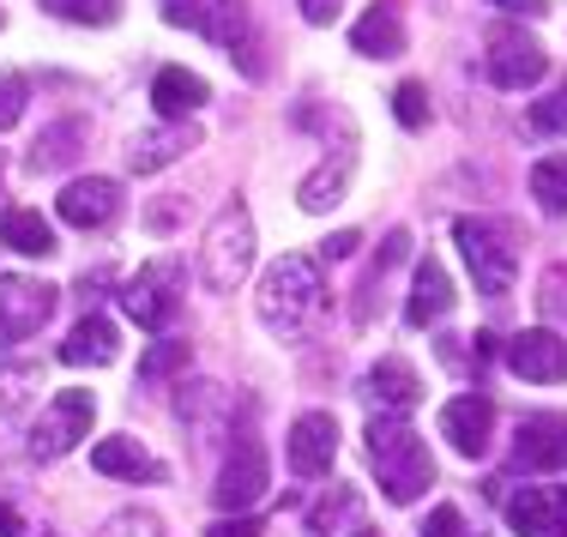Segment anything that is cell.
I'll return each mask as SVG.
<instances>
[{
    "mask_svg": "<svg viewBox=\"0 0 567 537\" xmlns=\"http://www.w3.org/2000/svg\"><path fill=\"white\" fill-rule=\"evenodd\" d=\"M369 459H374V472H381V489H386V502H399V507H411L416 495L435 483V459H429V441L416 435L404 417H374L369 423Z\"/></svg>",
    "mask_w": 567,
    "mask_h": 537,
    "instance_id": "cell-1",
    "label": "cell"
},
{
    "mask_svg": "<svg viewBox=\"0 0 567 537\" xmlns=\"http://www.w3.org/2000/svg\"><path fill=\"white\" fill-rule=\"evenodd\" d=\"M320 308H327V285H320V266L308 254H284L272 272L260 278V320L278 339H296Z\"/></svg>",
    "mask_w": 567,
    "mask_h": 537,
    "instance_id": "cell-2",
    "label": "cell"
},
{
    "mask_svg": "<svg viewBox=\"0 0 567 537\" xmlns=\"http://www.w3.org/2000/svg\"><path fill=\"white\" fill-rule=\"evenodd\" d=\"M248 266H254V218L236 199V206H224L218 218H212L206 241H199V278H206L212 297H229V290L248 278Z\"/></svg>",
    "mask_w": 567,
    "mask_h": 537,
    "instance_id": "cell-3",
    "label": "cell"
},
{
    "mask_svg": "<svg viewBox=\"0 0 567 537\" xmlns=\"http://www.w3.org/2000/svg\"><path fill=\"white\" fill-rule=\"evenodd\" d=\"M453 236H458V248H465V266H471V278H477V290L502 302L513 290V272H519L513 230H507V224H495V218H458Z\"/></svg>",
    "mask_w": 567,
    "mask_h": 537,
    "instance_id": "cell-4",
    "label": "cell"
},
{
    "mask_svg": "<svg viewBox=\"0 0 567 537\" xmlns=\"http://www.w3.org/2000/svg\"><path fill=\"white\" fill-rule=\"evenodd\" d=\"M164 19L175 31H199L206 43L236 49L248 73H260V61L248 55V0H164Z\"/></svg>",
    "mask_w": 567,
    "mask_h": 537,
    "instance_id": "cell-5",
    "label": "cell"
},
{
    "mask_svg": "<svg viewBox=\"0 0 567 537\" xmlns=\"http://www.w3.org/2000/svg\"><path fill=\"white\" fill-rule=\"evenodd\" d=\"M121 308L140 320L145 332H164L175 314H182V260H152L140 266L127 290H121Z\"/></svg>",
    "mask_w": 567,
    "mask_h": 537,
    "instance_id": "cell-6",
    "label": "cell"
},
{
    "mask_svg": "<svg viewBox=\"0 0 567 537\" xmlns=\"http://www.w3.org/2000/svg\"><path fill=\"white\" fill-rule=\"evenodd\" d=\"M91 417H97V399L79 393V386H66V393H55L43 405V417H37L31 453H37V459H61V453H73L79 441L91 435Z\"/></svg>",
    "mask_w": 567,
    "mask_h": 537,
    "instance_id": "cell-7",
    "label": "cell"
},
{
    "mask_svg": "<svg viewBox=\"0 0 567 537\" xmlns=\"http://www.w3.org/2000/svg\"><path fill=\"white\" fill-rule=\"evenodd\" d=\"M483 73H489L502 91H525V85H537V79L549 73V55H544V43H537V37H525V31H513V24H502V31H489Z\"/></svg>",
    "mask_w": 567,
    "mask_h": 537,
    "instance_id": "cell-8",
    "label": "cell"
},
{
    "mask_svg": "<svg viewBox=\"0 0 567 537\" xmlns=\"http://www.w3.org/2000/svg\"><path fill=\"white\" fill-rule=\"evenodd\" d=\"M49 314H55V290L43 278L24 272L0 278V339H31V332L49 327Z\"/></svg>",
    "mask_w": 567,
    "mask_h": 537,
    "instance_id": "cell-9",
    "label": "cell"
},
{
    "mask_svg": "<svg viewBox=\"0 0 567 537\" xmlns=\"http://www.w3.org/2000/svg\"><path fill=\"white\" fill-rule=\"evenodd\" d=\"M513 465L519 472H567V417L561 411H537L513 435Z\"/></svg>",
    "mask_w": 567,
    "mask_h": 537,
    "instance_id": "cell-10",
    "label": "cell"
},
{
    "mask_svg": "<svg viewBox=\"0 0 567 537\" xmlns=\"http://www.w3.org/2000/svg\"><path fill=\"white\" fill-rule=\"evenodd\" d=\"M339 459V417L332 411H302L290 423V472L296 477H327Z\"/></svg>",
    "mask_w": 567,
    "mask_h": 537,
    "instance_id": "cell-11",
    "label": "cell"
},
{
    "mask_svg": "<svg viewBox=\"0 0 567 537\" xmlns=\"http://www.w3.org/2000/svg\"><path fill=\"white\" fill-rule=\"evenodd\" d=\"M55 211H61V224H73V230H103V224L121 218V182H110V176L66 182L61 199H55Z\"/></svg>",
    "mask_w": 567,
    "mask_h": 537,
    "instance_id": "cell-12",
    "label": "cell"
},
{
    "mask_svg": "<svg viewBox=\"0 0 567 537\" xmlns=\"http://www.w3.org/2000/svg\"><path fill=\"white\" fill-rule=\"evenodd\" d=\"M507 369L519 381H537V386H561L567 381V344L556 339L549 327H532L507 344Z\"/></svg>",
    "mask_w": 567,
    "mask_h": 537,
    "instance_id": "cell-13",
    "label": "cell"
},
{
    "mask_svg": "<svg viewBox=\"0 0 567 537\" xmlns=\"http://www.w3.org/2000/svg\"><path fill=\"white\" fill-rule=\"evenodd\" d=\"M441 435H447L465 459H483V453H489V435H495V405L483 393L453 399V405L441 411Z\"/></svg>",
    "mask_w": 567,
    "mask_h": 537,
    "instance_id": "cell-14",
    "label": "cell"
},
{
    "mask_svg": "<svg viewBox=\"0 0 567 537\" xmlns=\"http://www.w3.org/2000/svg\"><path fill=\"white\" fill-rule=\"evenodd\" d=\"M350 49H357V55H374V61L404 55V7L399 0H374V7L350 24Z\"/></svg>",
    "mask_w": 567,
    "mask_h": 537,
    "instance_id": "cell-15",
    "label": "cell"
},
{
    "mask_svg": "<svg viewBox=\"0 0 567 537\" xmlns=\"http://www.w3.org/2000/svg\"><path fill=\"white\" fill-rule=\"evenodd\" d=\"M218 495L224 507H248V502H260L266 495V447L260 441H236V453L224 459V472H218Z\"/></svg>",
    "mask_w": 567,
    "mask_h": 537,
    "instance_id": "cell-16",
    "label": "cell"
},
{
    "mask_svg": "<svg viewBox=\"0 0 567 537\" xmlns=\"http://www.w3.org/2000/svg\"><path fill=\"white\" fill-rule=\"evenodd\" d=\"M507 526L519 537H561L567 531V489H519L507 502Z\"/></svg>",
    "mask_w": 567,
    "mask_h": 537,
    "instance_id": "cell-17",
    "label": "cell"
},
{
    "mask_svg": "<svg viewBox=\"0 0 567 537\" xmlns=\"http://www.w3.org/2000/svg\"><path fill=\"white\" fill-rule=\"evenodd\" d=\"M447 314H453V278H447V266L429 254V260H416L404 320H411V327H435V320H447Z\"/></svg>",
    "mask_w": 567,
    "mask_h": 537,
    "instance_id": "cell-18",
    "label": "cell"
},
{
    "mask_svg": "<svg viewBox=\"0 0 567 537\" xmlns=\"http://www.w3.org/2000/svg\"><path fill=\"white\" fill-rule=\"evenodd\" d=\"M91 465H97L103 477H121V483H164V459H152V453L140 447L133 435H110L91 447Z\"/></svg>",
    "mask_w": 567,
    "mask_h": 537,
    "instance_id": "cell-19",
    "label": "cell"
},
{
    "mask_svg": "<svg viewBox=\"0 0 567 537\" xmlns=\"http://www.w3.org/2000/svg\"><path fill=\"white\" fill-rule=\"evenodd\" d=\"M369 399L386 411V417H404V411L423 399V381H416V369L404 357H381L369 369Z\"/></svg>",
    "mask_w": 567,
    "mask_h": 537,
    "instance_id": "cell-20",
    "label": "cell"
},
{
    "mask_svg": "<svg viewBox=\"0 0 567 537\" xmlns=\"http://www.w3.org/2000/svg\"><path fill=\"white\" fill-rule=\"evenodd\" d=\"M194 145H199V127H187V121H169V127H152V133H140V140H133L127 164L140 169V176H157V169L175 164L182 152H194Z\"/></svg>",
    "mask_w": 567,
    "mask_h": 537,
    "instance_id": "cell-21",
    "label": "cell"
},
{
    "mask_svg": "<svg viewBox=\"0 0 567 537\" xmlns=\"http://www.w3.org/2000/svg\"><path fill=\"white\" fill-rule=\"evenodd\" d=\"M206 97H212V85L199 73H187V66H164V73L152 79V103H157L164 121H187Z\"/></svg>",
    "mask_w": 567,
    "mask_h": 537,
    "instance_id": "cell-22",
    "label": "cell"
},
{
    "mask_svg": "<svg viewBox=\"0 0 567 537\" xmlns=\"http://www.w3.org/2000/svg\"><path fill=\"white\" fill-rule=\"evenodd\" d=\"M61 362L66 369H91V362H115V327L103 314H85L73 332H66V344H61Z\"/></svg>",
    "mask_w": 567,
    "mask_h": 537,
    "instance_id": "cell-23",
    "label": "cell"
},
{
    "mask_svg": "<svg viewBox=\"0 0 567 537\" xmlns=\"http://www.w3.org/2000/svg\"><path fill=\"white\" fill-rule=\"evenodd\" d=\"M0 241H7L12 254L49 260V254H55V224H49L43 211H31V206H12L7 218H0Z\"/></svg>",
    "mask_w": 567,
    "mask_h": 537,
    "instance_id": "cell-24",
    "label": "cell"
},
{
    "mask_svg": "<svg viewBox=\"0 0 567 537\" xmlns=\"http://www.w3.org/2000/svg\"><path fill=\"white\" fill-rule=\"evenodd\" d=\"M350 164H357L350 152H339V164H320L315 176L302 182V194H296V199H302V211H327V206H339V199H344V182H350Z\"/></svg>",
    "mask_w": 567,
    "mask_h": 537,
    "instance_id": "cell-25",
    "label": "cell"
},
{
    "mask_svg": "<svg viewBox=\"0 0 567 537\" xmlns=\"http://www.w3.org/2000/svg\"><path fill=\"white\" fill-rule=\"evenodd\" d=\"M532 199L549 218H567V157H537L532 164Z\"/></svg>",
    "mask_w": 567,
    "mask_h": 537,
    "instance_id": "cell-26",
    "label": "cell"
},
{
    "mask_svg": "<svg viewBox=\"0 0 567 537\" xmlns=\"http://www.w3.org/2000/svg\"><path fill=\"white\" fill-rule=\"evenodd\" d=\"M175 411H182L199 435H218V423H229V393H224V386H194V393H182V405H175Z\"/></svg>",
    "mask_w": 567,
    "mask_h": 537,
    "instance_id": "cell-27",
    "label": "cell"
},
{
    "mask_svg": "<svg viewBox=\"0 0 567 537\" xmlns=\"http://www.w3.org/2000/svg\"><path fill=\"white\" fill-rule=\"evenodd\" d=\"M357 514H362V495L339 483V489H332L327 502H315V507H308V531H315V537H332L339 526H350Z\"/></svg>",
    "mask_w": 567,
    "mask_h": 537,
    "instance_id": "cell-28",
    "label": "cell"
},
{
    "mask_svg": "<svg viewBox=\"0 0 567 537\" xmlns=\"http://www.w3.org/2000/svg\"><path fill=\"white\" fill-rule=\"evenodd\" d=\"M79 140H85V121H61V127H49L43 140L31 145V169H61Z\"/></svg>",
    "mask_w": 567,
    "mask_h": 537,
    "instance_id": "cell-29",
    "label": "cell"
},
{
    "mask_svg": "<svg viewBox=\"0 0 567 537\" xmlns=\"http://www.w3.org/2000/svg\"><path fill=\"white\" fill-rule=\"evenodd\" d=\"M43 7L66 24H115L121 19V0H43Z\"/></svg>",
    "mask_w": 567,
    "mask_h": 537,
    "instance_id": "cell-30",
    "label": "cell"
},
{
    "mask_svg": "<svg viewBox=\"0 0 567 537\" xmlns=\"http://www.w3.org/2000/svg\"><path fill=\"white\" fill-rule=\"evenodd\" d=\"M393 115H399V127H429V85L423 79H404V85L393 91Z\"/></svg>",
    "mask_w": 567,
    "mask_h": 537,
    "instance_id": "cell-31",
    "label": "cell"
},
{
    "mask_svg": "<svg viewBox=\"0 0 567 537\" xmlns=\"http://www.w3.org/2000/svg\"><path fill=\"white\" fill-rule=\"evenodd\" d=\"M182 362H187V344H182V339H164V344H152V351L140 357V381H145V386H157L164 374L182 369Z\"/></svg>",
    "mask_w": 567,
    "mask_h": 537,
    "instance_id": "cell-32",
    "label": "cell"
},
{
    "mask_svg": "<svg viewBox=\"0 0 567 537\" xmlns=\"http://www.w3.org/2000/svg\"><path fill=\"white\" fill-rule=\"evenodd\" d=\"M525 121H532V133H567V79L549 91L544 103H532V110H525Z\"/></svg>",
    "mask_w": 567,
    "mask_h": 537,
    "instance_id": "cell-33",
    "label": "cell"
},
{
    "mask_svg": "<svg viewBox=\"0 0 567 537\" xmlns=\"http://www.w3.org/2000/svg\"><path fill=\"white\" fill-rule=\"evenodd\" d=\"M97 537H164V526H157V514H140V507H127V514L103 519Z\"/></svg>",
    "mask_w": 567,
    "mask_h": 537,
    "instance_id": "cell-34",
    "label": "cell"
},
{
    "mask_svg": "<svg viewBox=\"0 0 567 537\" xmlns=\"http://www.w3.org/2000/svg\"><path fill=\"white\" fill-rule=\"evenodd\" d=\"M24 103H31V85H24L19 73H0V133H7V127H19Z\"/></svg>",
    "mask_w": 567,
    "mask_h": 537,
    "instance_id": "cell-35",
    "label": "cell"
},
{
    "mask_svg": "<svg viewBox=\"0 0 567 537\" xmlns=\"http://www.w3.org/2000/svg\"><path fill=\"white\" fill-rule=\"evenodd\" d=\"M423 537H465L458 507H435V514H429V526H423Z\"/></svg>",
    "mask_w": 567,
    "mask_h": 537,
    "instance_id": "cell-36",
    "label": "cell"
},
{
    "mask_svg": "<svg viewBox=\"0 0 567 537\" xmlns=\"http://www.w3.org/2000/svg\"><path fill=\"white\" fill-rule=\"evenodd\" d=\"M296 7H302V19H308V24H332L344 0H296Z\"/></svg>",
    "mask_w": 567,
    "mask_h": 537,
    "instance_id": "cell-37",
    "label": "cell"
},
{
    "mask_svg": "<svg viewBox=\"0 0 567 537\" xmlns=\"http://www.w3.org/2000/svg\"><path fill=\"white\" fill-rule=\"evenodd\" d=\"M357 230H339V236H327V241H320V260H344V254H357Z\"/></svg>",
    "mask_w": 567,
    "mask_h": 537,
    "instance_id": "cell-38",
    "label": "cell"
},
{
    "mask_svg": "<svg viewBox=\"0 0 567 537\" xmlns=\"http://www.w3.org/2000/svg\"><path fill=\"white\" fill-rule=\"evenodd\" d=\"M206 537H260V519H218L206 526Z\"/></svg>",
    "mask_w": 567,
    "mask_h": 537,
    "instance_id": "cell-39",
    "label": "cell"
},
{
    "mask_svg": "<svg viewBox=\"0 0 567 537\" xmlns=\"http://www.w3.org/2000/svg\"><path fill=\"white\" fill-rule=\"evenodd\" d=\"M495 7H507V12H525V19H544V12H549V0H495Z\"/></svg>",
    "mask_w": 567,
    "mask_h": 537,
    "instance_id": "cell-40",
    "label": "cell"
},
{
    "mask_svg": "<svg viewBox=\"0 0 567 537\" xmlns=\"http://www.w3.org/2000/svg\"><path fill=\"white\" fill-rule=\"evenodd\" d=\"M0 537H24V519L12 507H0Z\"/></svg>",
    "mask_w": 567,
    "mask_h": 537,
    "instance_id": "cell-41",
    "label": "cell"
},
{
    "mask_svg": "<svg viewBox=\"0 0 567 537\" xmlns=\"http://www.w3.org/2000/svg\"><path fill=\"white\" fill-rule=\"evenodd\" d=\"M362 537H374V531H362Z\"/></svg>",
    "mask_w": 567,
    "mask_h": 537,
    "instance_id": "cell-42",
    "label": "cell"
},
{
    "mask_svg": "<svg viewBox=\"0 0 567 537\" xmlns=\"http://www.w3.org/2000/svg\"><path fill=\"white\" fill-rule=\"evenodd\" d=\"M561 537H567V531H561Z\"/></svg>",
    "mask_w": 567,
    "mask_h": 537,
    "instance_id": "cell-43",
    "label": "cell"
}]
</instances>
